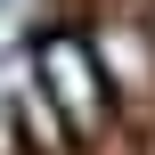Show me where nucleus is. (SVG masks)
<instances>
[{
    "label": "nucleus",
    "instance_id": "nucleus-1",
    "mask_svg": "<svg viewBox=\"0 0 155 155\" xmlns=\"http://www.w3.org/2000/svg\"><path fill=\"white\" fill-rule=\"evenodd\" d=\"M41 74H49V90H65L74 131H90V123H98V82H90L82 49H74V41H49V49H41Z\"/></svg>",
    "mask_w": 155,
    "mask_h": 155
}]
</instances>
